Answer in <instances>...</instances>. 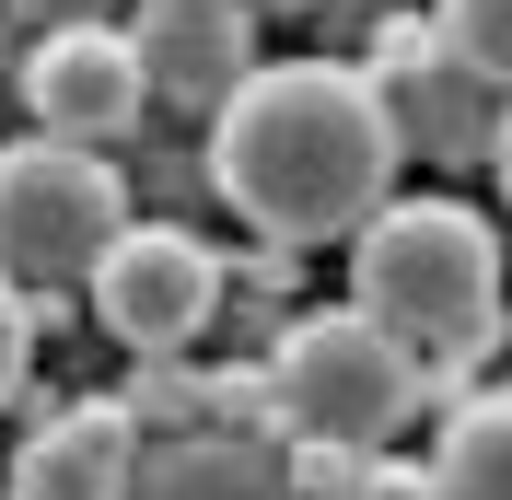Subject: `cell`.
<instances>
[{"instance_id": "obj_1", "label": "cell", "mask_w": 512, "mask_h": 500, "mask_svg": "<svg viewBox=\"0 0 512 500\" xmlns=\"http://www.w3.org/2000/svg\"><path fill=\"white\" fill-rule=\"evenodd\" d=\"M396 128L361 59H268L210 117V198L256 221V245H361L396 198Z\"/></svg>"}, {"instance_id": "obj_2", "label": "cell", "mask_w": 512, "mask_h": 500, "mask_svg": "<svg viewBox=\"0 0 512 500\" xmlns=\"http://www.w3.org/2000/svg\"><path fill=\"white\" fill-rule=\"evenodd\" d=\"M350 303L408 361H431V396H466V373L501 349V233H489V210H466L443 187L384 198L373 233L350 245Z\"/></svg>"}, {"instance_id": "obj_3", "label": "cell", "mask_w": 512, "mask_h": 500, "mask_svg": "<svg viewBox=\"0 0 512 500\" xmlns=\"http://www.w3.org/2000/svg\"><path fill=\"white\" fill-rule=\"evenodd\" d=\"M268 384H280L291 442H338V454H384L431 407V361H408L361 303L291 314L280 349H268Z\"/></svg>"}, {"instance_id": "obj_4", "label": "cell", "mask_w": 512, "mask_h": 500, "mask_svg": "<svg viewBox=\"0 0 512 500\" xmlns=\"http://www.w3.org/2000/svg\"><path fill=\"white\" fill-rule=\"evenodd\" d=\"M128 245V175L82 140H12L0 152V280L59 314V291H94Z\"/></svg>"}, {"instance_id": "obj_5", "label": "cell", "mask_w": 512, "mask_h": 500, "mask_svg": "<svg viewBox=\"0 0 512 500\" xmlns=\"http://www.w3.org/2000/svg\"><path fill=\"white\" fill-rule=\"evenodd\" d=\"M361 70H373L384 128H396V152H408V163H489L512 94L489 82V70L454 59L431 12H384V35H373V59H361Z\"/></svg>"}, {"instance_id": "obj_6", "label": "cell", "mask_w": 512, "mask_h": 500, "mask_svg": "<svg viewBox=\"0 0 512 500\" xmlns=\"http://www.w3.org/2000/svg\"><path fill=\"white\" fill-rule=\"evenodd\" d=\"M222 245L210 233H187V221H128V245L94 268V326L128 349V361H175V349L222 314Z\"/></svg>"}, {"instance_id": "obj_7", "label": "cell", "mask_w": 512, "mask_h": 500, "mask_svg": "<svg viewBox=\"0 0 512 500\" xmlns=\"http://www.w3.org/2000/svg\"><path fill=\"white\" fill-rule=\"evenodd\" d=\"M24 105H35V140H82V152H105V140L140 128V105H152L140 35H128V24H94V12L47 24L24 47Z\"/></svg>"}, {"instance_id": "obj_8", "label": "cell", "mask_w": 512, "mask_h": 500, "mask_svg": "<svg viewBox=\"0 0 512 500\" xmlns=\"http://www.w3.org/2000/svg\"><path fill=\"white\" fill-rule=\"evenodd\" d=\"M140 70H152V105H198L222 117L256 70V0H140Z\"/></svg>"}, {"instance_id": "obj_9", "label": "cell", "mask_w": 512, "mask_h": 500, "mask_svg": "<svg viewBox=\"0 0 512 500\" xmlns=\"http://www.w3.org/2000/svg\"><path fill=\"white\" fill-rule=\"evenodd\" d=\"M152 431L128 419V396H70L47 407L12 454V500H140Z\"/></svg>"}, {"instance_id": "obj_10", "label": "cell", "mask_w": 512, "mask_h": 500, "mask_svg": "<svg viewBox=\"0 0 512 500\" xmlns=\"http://www.w3.org/2000/svg\"><path fill=\"white\" fill-rule=\"evenodd\" d=\"M140 500H303V489H291V454H280V442L187 431V442H152Z\"/></svg>"}, {"instance_id": "obj_11", "label": "cell", "mask_w": 512, "mask_h": 500, "mask_svg": "<svg viewBox=\"0 0 512 500\" xmlns=\"http://www.w3.org/2000/svg\"><path fill=\"white\" fill-rule=\"evenodd\" d=\"M431 477H443V500H512V384L454 396L443 442H431Z\"/></svg>"}, {"instance_id": "obj_12", "label": "cell", "mask_w": 512, "mask_h": 500, "mask_svg": "<svg viewBox=\"0 0 512 500\" xmlns=\"http://www.w3.org/2000/svg\"><path fill=\"white\" fill-rule=\"evenodd\" d=\"M128 419H140L152 442L210 431V373H187V361H140V373H128Z\"/></svg>"}, {"instance_id": "obj_13", "label": "cell", "mask_w": 512, "mask_h": 500, "mask_svg": "<svg viewBox=\"0 0 512 500\" xmlns=\"http://www.w3.org/2000/svg\"><path fill=\"white\" fill-rule=\"evenodd\" d=\"M210 431H233V442H280V454H291V419H280V384H268V361H233V373H210Z\"/></svg>"}, {"instance_id": "obj_14", "label": "cell", "mask_w": 512, "mask_h": 500, "mask_svg": "<svg viewBox=\"0 0 512 500\" xmlns=\"http://www.w3.org/2000/svg\"><path fill=\"white\" fill-rule=\"evenodd\" d=\"M431 24H443V47L466 70H489V82L512 94V0H431Z\"/></svg>"}, {"instance_id": "obj_15", "label": "cell", "mask_w": 512, "mask_h": 500, "mask_svg": "<svg viewBox=\"0 0 512 500\" xmlns=\"http://www.w3.org/2000/svg\"><path fill=\"white\" fill-rule=\"evenodd\" d=\"M47 326H59V314H47V303H24V291L0 280V407L24 396V373H35V338H47Z\"/></svg>"}, {"instance_id": "obj_16", "label": "cell", "mask_w": 512, "mask_h": 500, "mask_svg": "<svg viewBox=\"0 0 512 500\" xmlns=\"http://www.w3.org/2000/svg\"><path fill=\"white\" fill-rule=\"evenodd\" d=\"M338 500H443V477L408 466V454H361V477H350Z\"/></svg>"}, {"instance_id": "obj_17", "label": "cell", "mask_w": 512, "mask_h": 500, "mask_svg": "<svg viewBox=\"0 0 512 500\" xmlns=\"http://www.w3.org/2000/svg\"><path fill=\"white\" fill-rule=\"evenodd\" d=\"M350 477H361V454H338V442H291V489H303V500H338Z\"/></svg>"}, {"instance_id": "obj_18", "label": "cell", "mask_w": 512, "mask_h": 500, "mask_svg": "<svg viewBox=\"0 0 512 500\" xmlns=\"http://www.w3.org/2000/svg\"><path fill=\"white\" fill-rule=\"evenodd\" d=\"M489 175H501V198H512V117H501V140H489Z\"/></svg>"}]
</instances>
